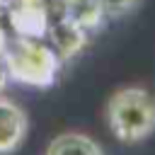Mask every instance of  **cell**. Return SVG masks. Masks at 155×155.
I'll use <instances>...</instances> for the list:
<instances>
[{
	"mask_svg": "<svg viewBox=\"0 0 155 155\" xmlns=\"http://www.w3.org/2000/svg\"><path fill=\"white\" fill-rule=\"evenodd\" d=\"M58 12L75 22L78 27H82L87 34L107 19L99 0H58Z\"/></svg>",
	"mask_w": 155,
	"mask_h": 155,
	"instance_id": "cell-6",
	"label": "cell"
},
{
	"mask_svg": "<svg viewBox=\"0 0 155 155\" xmlns=\"http://www.w3.org/2000/svg\"><path fill=\"white\" fill-rule=\"evenodd\" d=\"M46 41L51 44V48L58 53L61 61H68L73 58L85 44H87V31L82 27H78L75 22H70L68 17H63L58 12L56 19L48 17V24H46Z\"/></svg>",
	"mask_w": 155,
	"mask_h": 155,
	"instance_id": "cell-4",
	"label": "cell"
},
{
	"mask_svg": "<svg viewBox=\"0 0 155 155\" xmlns=\"http://www.w3.org/2000/svg\"><path fill=\"white\" fill-rule=\"evenodd\" d=\"M104 119L119 143H140L155 133V94L143 85L119 87L107 99Z\"/></svg>",
	"mask_w": 155,
	"mask_h": 155,
	"instance_id": "cell-1",
	"label": "cell"
},
{
	"mask_svg": "<svg viewBox=\"0 0 155 155\" xmlns=\"http://www.w3.org/2000/svg\"><path fill=\"white\" fill-rule=\"evenodd\" d=\"M138 2H140V0H99L102 12H104V17H107V19H116V17L128 15Z\"/></svg>",
	"mask_w": 155,
	"mask_h": 155,
	"instance_id": "cell-7",
	"label": "cell"
},
{
	"mask_svg": "<svg viewBox=\"0 0 155 155\" xmlns=\"http://www.w3.org/2000/svg\"><path fill=\"white\" fill-rule=\"evenodd\" d=\"M5 44H7V34L0 27V94L10 82V73H7V63H5Z\"/></svg>",
	"mask_w": 155,
	"mask_h": 155,
	"instance_id": "cell-8",
	"label": "cell"
},
{
	"mask_svg": "<svg viewBox=\"0 0 155 155\" xmlns=\"http://www.w3.org/2000/svg\"><path fill=\"white\" fill-rule=\"evenodd\" d=\"M29 131V116L27 111L10 97L0 94V155L15 153Z\"/></svg>",
	"mask_w": 155,
	"mask_h": 155,
	"instance_id": "cell-3",
	"label": "cell"
},
{
	"mask_svg": "<svg viewBox=\"0 0 155 155\" xmlns=\"http://www.w3.org/2000/svg\"><path fill=\"white\" fill-rule=\"evenodd\" d=\"M44 155H104V150L92 136L82 131H65L53 136Z\"/></svg>",
	"mask_w": 155,
	"mask_h": 155,
	"instance_id": "cell-5",
	"label": "cell"
},
{
	"mask_svg": "<svg viewBox=\"0 0 155 155\" xmlns=\"http://www.w3.org/2000/svg\"><path fill=\"white\" fill-rule=\"evenodd\" d=\"M5 63L10 80L29 87H51L63 61L44 36L17 34L5 44Z\"/></svg>",
	"mask_w": 155,
	"mask_h": 155,
	"instance_id": "cell-2",
	"label": "cell"
}]
</instances>
